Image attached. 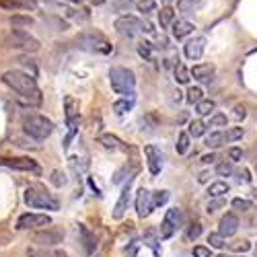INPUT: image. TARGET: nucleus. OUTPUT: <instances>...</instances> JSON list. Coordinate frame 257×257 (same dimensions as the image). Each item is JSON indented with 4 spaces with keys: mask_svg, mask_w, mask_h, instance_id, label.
Segmentation results:
<instances>
[{
    "mask_svg": "<svg viewBox=\"0 0 257 257\" xmlns=\"http://www.w3.org/2000/svg\"><path fill=\"white\" fill-rule=\"evenodd\" d=\"M2 82L6 87H11L19 97L25 101H29L31 105H39L41 103V91L35 82L33 74H27L21 70H8L2 74Z\"/></svg>",
    "mask_w": 257,
    "mask_h": 257,
    "instance_id": "obj_1",
    "label": "nucleus"
},
{
    "mask_svg": "<svg viewBox=\"0 0 257 257\" xmlns=\"http://www.w3.org/2000/svg\"><path fill=\"white\" fill-rule=\"evenodd\" d=\"M23 200L25 204L29 208H39V210H52V212H56L60 210V202L54 198L48 189L43 185H29L25 189L23 194Z\"/></svg>",
    "mask_w": 257,
    "mask_h": 257,
    "instance_id": "obj_2",
    "label": "nucleus"
},
{
    "mask_svg": "<svg viewBox=\"0 0 257 257\" xmlns=\"http://www.w3.org/2000/svg\"><path fill=\"white\" fill-rule=\"evenodd\" d=\"M109 82L111 89L122 97H134L136 95V74L130 68L115 66L109 70Z\"/></svg>",
    "mask_w": 257,
    "mask_h": 257,
    "instance_id": "obj_3",
    "label": "nucleus"
},
{
    "mask_svg": "<svg viewBox=\"0 0 257 257\" xmlns=\"http://www.w3.org/2000/svg\"><path fill=\"white\" fill-rule=\"evenodd\" d=\"M23 130L27 136H31L33 140L37 142H43L48 140L52 132H54V122L48 119L45 115H39V113H31V115H25L23 117Z\"/></svg>",
    "mask_w": 257,
    "mask_h": 257,
    "instance_id": "obj_4",
    "label": "nucleus"
},
{
    "mask_svg": "<svg viewBox=\"0 0 257 257\" xmlns=\"http://www.w3.org/2000/svg\"><path fill=\"white\" fill-rule=\"evenodd\" d=\"M76 45L80 50L91 52V54H101V56H109L113 52V45L109 39L99 31H85L76 37Z\"/></svg>",
    "mask_w": 257,
    "mask_h": 257,
    "instance_id": "obj_5",
    "label": "nucleus"
},
{
    "mask_svg": "<svg viewBox=\"0 0 257 257\" xmlns=\"http://www.w3.org/2000/svg\"><path fill=\"white\" fill-rule=\"evenodd\" d=\"M4 45L13 50H23V52H37L39 50V41L29 35L27 31L21 29H13L11 33L4 37Z\"/></svg>",
    "mask_w": 257,
    "mask_h": 257,
    "instance_id": "obj_6",
    "label": "nucleus"
},
{
    "mask_svg": "<svg viewBox=\"0 0 257 257\" xmlns=\"http://www.w3.org/2000/svg\"><path fill=\"white\" fill-rule=\"evenodd\" d=\"M115 29L119 35H124V37H134L136 33H140L144 31V21L138 19L136 15H119L117 19H115Z\"/></svg>",
    "mask_w": 257,
    "mask_h": 257,
    "instance_id": "obj_7",
    "label": "nucleus"
},
{
    "mask_svg": "<svg viewBox=\"0 0 257 257\" xmlns=\"http://www.w3.org/2000/svg\"><path fill=\"white\" fill-rule=\"evenodd\" d=\"M64 105H66V124H68V136L66 140H64V148H68L72 138L76 136V130H78V122H80V115H78V103L72 97H66L64 101Z\"/></svg>",
    "mask_w": 257,
    "mask_h": 257,
    "instance_id": "obj_8",
    "label": "nucleus"
},
{
    "mask_svg": "<svg viewBox=\"0 0 257 257\" xmlns=\"http://www.w3.org/2000/svg\"><path fill=\"white\" fill-rule=\"evenodd\" d=\"M181 210L179 208H171L167 210V214H165V220H163V224H161V239L163 241H167V239H171L173 235L177 233V228L181 226Z\"/></svg>",
    "mask_w": 257,
    "mask_h": 257,
    "instance_id": "obj_9",
    "label": "nucleus"
},
{
    "mask_svg": "<svg viewBox=\"0 0 257 257\" xmlns=\"http://www.w3.org/2000/svg\"><path fill=\"white\" fill-rule=\"evenodd\" d=\"M45 224H52V218L48 214L27 212V214H21L19 220H17V228H19V231H29V228H37V226H45Z\"/></svg>",
    "mask_w": 257,
    "mask_h": 257,
    "instance_id": "obj_10",
    "label": "nucleus"
},
{
    "mask_svg": "<svg viewBox=\"0 0 257 257\" xmlns=\"http://www.w3.org/2000/svg\"><path fill=\"white\" fill-rule=\"evenodd\" d=\"M31 241L37 245V247H54V245H60L64 241V233L62 231H37L31 235Z\"/></svg>",
    "mask_w": 257,
    "mask_h": 257,
    "instance_id": "obj_11",
    "label": "nucleus"
},
{
    "mask_svg": "<svg viewBox=\"0 0 257 257\" xmlns=\"http://www.w3.org/2000/svg\"><path fill=\"white\" fill-rule=\"evenodd\" d=\"M0 165H4L8 169H15V171H25V173H33V175H39L41 167L33 159H2Z\"/></svg>",
    "mask_w": 257,
    "mask_h": 257,
    "instance_id": "obj_12",
    "label": "nucleus"
},
{
    "mask_svg": "<svg viewBox=\"0 0 257 257\" xmlns=\"http://www.w3.org/2000/svg\"><path fill=\"white\" fill-rule=\"evenodd\" d=\"M132 183H134V175L132 177H128L126 181V185L122 189V194H119V200H117V204L113 208V220H122L124 214H126V210H128V204H130V191H132Z\"/></svg>",
    "mask_w": 257,
    "mask_h": 257,
    "instance_id": "obj_13",
    "label": "nucleus"
},
{
    "mask_svg": "<svg viewBox=\"0 0 257 257\" xmlns=\"http://www.w3.org/2000/svg\"><path fill=\"white\" fill-rule=\"evenodd\" d=\"M144 157H146V165H148V171L150 175H159L161 169H163V154L157 146H144Z\"/></svg>",
    "mask_w": 257,
    "mask_h": 257,
    "instance_id": "obj_14",
    "label": "nucleus"
},
{
    "mask_svg": "<svg viewBox=\"0 0 257 257\" xmlns=\"http://www.w3.org/2000/svg\"><path fill=\"white\" fill-rule=\"evenodd\" d=\"M204 50H206V37H202V35L189 39L185 45H183V52H185L187 60H200L204 56Z\"/></svg>",
    "mask_w": 257,
    "mask_h": 257,
    "instance_id": "obj_15",
    "label": "nucleus"
},
{
    "mask_svg": "<svg viewBox=\"0 0 257 257\" xmlns=\"http://www.w3.org/2000/svg\"><path fill=\"white\" fill-rule=\"evenodd\" d=\"M136 212L140 218H146L152 212V202H150V191L146 187L138 189V196H136Z\"/></svg>",
    "mask_w": 257,
    "mask_h": 257,
    "instance_id": "obj_16",
    "label": "nucleus"
},
{
    "mask_svg": "<svg viewBox=\"0 0 257 257\" xmlns=\"http://www.w3.org/2000/svg\"><path fill=\"white\" fill-rule=\"evenodd\" d=\"M237 231H239V218L233 212H228V214H224L222 218H220L218 233L222 237H233V235H237Z\"/></svg>",
    "mask_w": 257,
    "mask_h": 257,
    "instance_id": "obj_17",
    "label": "nucleus"
},
{
    "mask_svg": "<svg viewBox=\"0 0 257 257\" xmlns=\"http://www.w3.org/2000/svg\"><path fill=\"white\" fill-rule=\"evenodd\" d=\"M0 8H6V11H35L37 2L35 0H0Z\"/></svg>",
    "mask_w": 257,
    "mask_h": 257,
    "instance_id": "obj_18",
    "label": "nucleus"
},
{
    "mask_svg": "<svg viewBox=\"0 0 257 257\" xmlns=\"http://www.w3.org/2000/svg\"><path fill=\"white\" fill-rule=\"evenodd\" d=\"M194 29H196V27L191 25L189 21H185V19H179V21H173V23H171V31H173V37H175L177 41L185 39L187 35H191V33H194Z\"/></svg>",
    "mask_w": 257,
    "mask_h": 257,
    "instance_id": "obj_19",
    "label": "nucleus"
},
{
    "mask_svg": "<svg viewBox=\"0 0 257 257\" xmlns=\"http://www.w3.org/2000/svg\"><path fill=\"white\" fill-rule=\"evenodd\" d=\"M78 235H80V243H82V247H85V253L87 255H93V251H95V247H97V239H95V235L89 231V226H85V224H78Z\"/></svg>",
    "mask_w": 257,
    "mask_h": 257,
    "instance_id": "obj_20",
    "label": "nucleus"
},
{
    "mask_svg": "<svg viewBox=\"0 0 257 257\" xmlns=\"http://www.w3.org/2000/svg\"><path fill=\"white\" fill-rule=\"evenodd\" d=\"M189 76L198 78L200 82H212L214 78V66H210V64H198L189 70Z\"/></svg>",
    "mask_w": 257,
    "mask_h": 257,
    "instance_id": "obj_21",
    "label": "nucleus"
},
{
    "mask_svg": "<svg viewBox=\"0 0 257 257\" xmlns=\"http://www.w3.org/2000/svg\"><path fill=\"white\" fill-rule=\"evenodd\" d=\"M27 257H68L64 251L60 249H52V247H31L27 249Z\"/></svg>",
    "mask_w": 257,
    "mask_h": 257,
    "instance_id": "obj_22",
    "label": "nucleus"
},
{
    "mask_svg": "<svg viewBox=\"0 0 257 257\" xmlns=\"http://www.w3.org/2000/svg\"><path fill=\"white\" fill-rule=\"evenodd\" d=\"M97 140H99V144H103V148H107V150H124L126 148L124 142L113 134H101Z\"/></svg>",
    "mask_w": 257,
    "mask_h": 257,
    "instance_id": "obj_23",
    "label": "nucleus"
},
{
    "mask_svg": "<svg viewBox=\"0 0 257 257\" xmlns=\"http://www.w3.org/2000/svg\"><path fill=\"white\" fill-rule=\"evenodd\" d=\"M175 8L173 6H163L161 8V13H159V25H161V29H167V27H171V23L175 21Z\"/></svg>",
    "mask_w": 257,
    "mask_h": 257,
    "instance_id": "obj_24",
    "label": "nucleus"
},
{
    "mask_svg": "<svg viewBox=\"0 0 257 257\" xmlns=\"http://www.w3.org/2000/svg\"><path fill=\"white\" fill-rule=\"evenodd\" d=\"M228 183H224V181H214L212 185L208 187V194H210V198H222L224 194H228Z\"/></svg>",
    "mask_w": 257,
    "mask_h": 257,
    "instance_id": "obj_25",
    "label": "nucleus"
},
{
    "mask_svg": "<svg viewBox=\"0 0 257 257\" xmlns=\"http://www.w3.org/2000/svg\"><path fill=\"white\" fill-rule=\"evenodd\" d=\"M134 107V97H124V99H119V101H115L113 103V111L117 113V115H124V113H128L130 109Z\"/></svg>",
    "mask_w": 257,
    "mask_h": 257,
    "instance_id": "obj_26",
    "label": "nucleus"
},
{
    "mask_svg": "<svg viewBox=\"0 0 257 257\" xmlns=\"http://www.w3.org/2000/svg\"><path fill=\"white\" fill-rule=\"evenodd\" d=\"M169 191L167 189H159V191H154V194H150V202H152V210L154 208H159V206H165L169 202Z\"/></svg>",
    "mask_w": 257,
    "mask_h": 257,
    "instance_id": "obj_27",
    "label": "nucleus"
},
{
    "mask_svg": "<svg viewBox=\"0 0 257 257\" xmlns=\"http://www.w3.org/2000/svg\"><path fill=\"white\" fill-rule=\"evenodd\" d=\"M204 132H206V124L202 122V119H191L189 126H187V134L194 136V138H200Z\"/></svg>",
    "mask_w": 257,
    "mask_h": 257,
    "instance_id": "obj_28",
    "label": "nucleus"
},
{
    "mask_svg": "<svg viewBox=\"0 0 257 257\" xmlns=\"http://www.w3.org/2000/svg\"><path fill=\"white\" fill-rule=\"evenodd\" d=\"M222 144H224V136H222V132H220V130L212 132L206 138V146H208V148H220Z\"/></svg>",
    "mask_w": 257,
    "mask_h": 257,
    "instance_id": "obj_29",
    "label": "nucleus"
},
{
    "mask_svg": "<svg viewBox=\"0 0 257 257\" xmlns=\"http://www.w3.org/2000/svg\"><path fill=\"white\" fill-rule=\"evenodd\" d=\"M196 107H198V113L200 115H208L210 111H214L216 109V103L212 99H200L198 103H196Z\"/></svg>",
    "mask_w": 257,
    "mask_h": 257,
    "instance_id": "obj_30",
    "label": "nucleus"
},
{
    "mask_svg": "<svg viewBox=\"0 0 257 257\" xmlns=\"http://www.w3.org/2000/svg\"><path fill=\"white\" fill-rule=\"evenodd\" d=\"M222 136H224V142H237L239 138H243V128H226Z\"/></svg>",
    "mask_w": 257,
    "mask_h": 257,
    "instance_id": "obj_31",
    "label": "nucleus"
},
{
    "mask_svg": "<svg viewBox=\"0 0 257 257\" xmlns=\"http://www.w3.org/2000/svg\"><path fill=\"white\" fill-rule=\"evenodd\" d=\"M189 138H191V136H189L187 132H181V134L177 136V144H175V148H177L179 154H185V152H187V148H189Z\"/></svg>",
    "mask_w": 257,
    "mask_h": 257,
    "instance_id": "obj_32",
    "label": "nucleus"
},
{
    "mask_svg": "<svg viewBox=\"0 0 257 257\" xmlns=\"http://www.w3.org/2000/svg\"><path fill=\"white\" fill-rule=\"evenodd\" d=\"M208 243H210V247H214V249H222V247L226 245V237H222L220 233H210Z\"/></svg>",
    "mask_w": 257,
    "mask_h": 257,
    "instance_id": "obj_33",
    "label": "nucleus"
},
{
    "mask_svg": "<svg viewBox=\"0 0 257 257\" xmlns=\"http://www.w3.org/2000/svg\"><path fill=\"white\" fill-rule=\"evenodd\" d=\"M175 80L179 82V85H187L189 82V70L183 66V64H177L175 66Z\"/></svg>",
    "mask_w": 257,
    "mask_h": 257,
    "instance_id": "obj_34",
    "label": "nucleus"
},
{
    "mask_svg": "<svg viewBox=\"0 0 257 257\" xmlns=\"http://www.w3.org/2000/svg\"><path fill=\"white\" fill-rule=\"evenodd\" d=\"M152 48L154 45L150 43V41H142L140 45H138V54L144 58V60H148V62H152L154 60V56H152Z\"/></svg>",
    "mask_w": 257,
    "mask_h": 257,
    "instance_id": "obj_35",
    "label": "nucleus"
},
{
    "mask_svg": "<svg viewBox=\"0 0 257 257\" xmlns=\"http://www.w3.org/2000/svg\"><path fill=\"white\" fill-rule=\"evenodd\" d=\"M136 8H138L140 13L148 15V13H152L154 8H157V0H138V2H136Z\"/></svg>",
    "mask_w": 257,
    "mask_h": 257,
    "instance_id": "obj_36",
    "label": "nucleus"
},
{
    "mask_svg": "<svg viewBox=\"0 0 257 257\" xmlns=\"http://www.w3.org/2000/svg\"><path fill=\"white\" fill-rule=\"evenodd\" d=\"M204 4V0H181V11L183 13H194Z\"/></svg>",
    "mask_w": 257,
    "mask_h": 257,
    "instance_id": "obj_37",
    "label": "nucleus"
},
{
    "mask_svg": "<svg viewBox=\"0 0 257 257\" xmlns=\"http://www.w3.org/2000/svg\"><path fill=\"white\" fill-rule=\"evenodd\" d=\"M185 99H187V103H198L200 99H204V91H202L200 87H189Z\"/></svg>",
    "mask_w": 257,
    "mask_h": 257,
    "instance_id": "obj_38",
    "label": "nucleus"
},
{
    "mask_svg": "<svg viewBox=\"0 0 257 257\" xmlns=\"http://www.w3.org/2000/svg\"><path fill=\"white\" fill-rule=\"evenodd\" d=\"M210 128H226V115L224 113H216L210 117Z\"/></svg>",
    "mask_w": 257,
    "mask_h": 257,
    "instance_id": "obj_39",
    "label": "nucleus"
},
{
    "mask_svg": "<svg viewBox=\"0 0 257 257\" xmlns=\"http://www.w3.org/2000/svg\"><path fill=\"white\" fill-rule=\"evenodd\" d=\"M216 173H218L220 177H228V175L233 173V163H231V161H228V163H226V161L220 163L218 167H216Z\"/></svg>",
    "mask_w": 257,
    "mask_h": 257,
    "instance_id": "obj_40",
    "label": "nucleus"
},
{
    "mask_svg": "<svg viewBox=\"0 0 257 257\" xmlns=\"http://www.w3.org/2000/svg\"><path fill=\"white\" fill-rule=\"evenodd\" d=\"M231 249L237 251V253H247V251L251 249V243L249 241H237V243L231 245Z\"/></svg>",
    "mask_w": 257,
    "mask_h": 257,
    "instance_id": "obj_41",
    "label": "nucleus"
},
{
    "mask_svg": "<svg viewBox=\"0 0 257 257\" xmlns=\"http://www.w3.org/2000/svg\"><path fill=\"white\" fill-rule=\"evenodd\" d=\"M202 235V226L196 222V224H189L187 228V241H196V239Z\"/></svg>",
    "mask_w": 257,
    "mask_h": 257,
    "instance_id": "obj_42",
    "label": "nucleus"
},
{
    "mask_svg": "<svg viewBox=\"0 0 257 257\" xmlns=\"http://www.w3.org/2000/svg\"><path fill=\"white\" fill-rule=\"evenodd\" d=\"M226 206V200H222V198H216V200H212L208 204V212L212 214V212H216V210H220V208H224Z\"/></svg>",
    "mask_w": 257,
    "mask_h": 257,
    "instance_id": "obj_43",
    "label": "nucleus"
},
{
    "mask_svg": "<svg viewBox=\"0 0 257 257\" xmlns=\"http://www.w3.org/2000/svg\"><path fill=\"white\" fill-rule=\"evenodd\" d=\"M11 23H13V27H19V25L29 27V25H33V19L31 17H13Z\"/></svg>",
    "mask_w": 257,
    "mask_h": 257,
    "instance_id": "obj_44",
    "label": "nucleus"
},
{
    "mask_svg": "<svg viewBox=\"0 0 257 257\" xmlns=\"http://www.w3.org/2000/svg\"><path fill=\"white\" fill-rule=\"evenodd\" d=\"M52 183H54V185H66V175H64V173L62 171H54L52 173Z\"/></svg>",
    "mask_w": 257,
    "mask_h": 257,
    "instance_id": "obj_45",
    "label": "nucleus"
},
{
    "mask_svg": "<svg viewBox=\"0 0 257 257\" xmlns=\"http://www.w3.org/2000/svg\"><path fill=\"white\" fill-rule=\"evenodd\" d=\"M228 159H231V163H239L243 159V150L239 148V146H233V148L228 150Z\"/></svg>",
    "mask_w": 257,
    "mask_h": 257,
    "instance_id": "obj_46",
    "label": "nucleus"
},
{
    "mask_svg": "<svg viewBox=\"0 0 257 257\" xmlns=\"http://www.w3.org/2000/svg\"><path fill=\"white\" fill-rule=\"evenodd\" d=\"M194 257H210V249L204 245H198L194 247Z\"/></svg>",
    "mask_w": 257,
    "mask_h": 257,
    "instance_id": "obj_47",
    "label": "nucleus"
},
{
    "mask_svg": "<svg viewBox=\"0 0 257 257\" xmlns=\"http://www.w3.org/2000/svg\"><path fill=\"white\" fill-rule=\"evenodd\" d=\"M233 208H237V210H249V202L247 200H241V198H237V200H233Z\"/></svg>",
    "mask_w": 257,
    "mask_h": 257,
    "instance_id": "obj_48",
    "label": "nucleus"
},
{
    "mask_svg": "<svg viewBox=\"0 0 257 257\" xmlns=\"http://www.w3.org/2000/svg\"><path fill=\"white\" fill-rule=\"evenodd\" d=\"M140 243L138 241H132L130 243V249H126V257H136V251H138Z\"/></svg>",
    "mask_w": 257,
    "mask_h": 257,
    "instance_id": "obj_49",
    "label": "nucleus"
},
{
    "mask_svg": "<svg viewBox=\"0 0 257 257\" xmlns=\"http://www.w3.org/2000/svg\"><path fill=\"white\" fill-rule=\"evenodd\" d=\"M235 117H237V119H245V117H247V109H245L243 105H237V107H235Z\"/></svg>",
    "mask_w": 257,
    "mask_h": 257,
    "instance_id": "obj_50",
    "label": "nucleus"
},
{
    "mask_svg": "<svg viewBox=\"0 0 257 257\" xmlns=\"http://www.w3.org/2000/svg\"><path fill=\"white\" fill-rule=\"evenodd\" d=\"M214 161H216V154H214V152L204 154V157H202V163H206V165H208V163H214Z\"/></svg>",
    "mask_w": 257,
    "mask_h": 257,
    "instance_id": "obj_51",
    "label": "nucleus"
},
{
    "mask_svg": "<svg viewBox=\"0 0 257 257\" xmlns=\"http://www.w3.org/2000/svg\"><path fill=\"white\" fill-rule=\"evenodd\" d=\"M208 179H210V173H208V171H204V173H200V177H198V181H200V183H206Z\"/></svg>",
    "mask_w": 257,
    "mask_h": 257,
    "instance_id": "obj_52",
    "label": "nucleus"
},
{
    "mask_svg": "<svg viewBox=\"0 0 257 257\" xmlns=\"http://www.w3.org/2000/svg\"><path fill=\"white\" fill-rule=\"evenodd\" d=\"M185 119H187V113H181V115H179V124H183Z\"/></svg>",
    "mask_w": 257,
    "mask_h": 257,
    "instance_id": "obj_53",
    "label": "nucleus"
},
{
    "mask_svg": "<svg viewBox=\"0 0 257 257\" xmlns=\"http://www.w3.org/2000/svg\"><path fill=\"white\" fill-rule=\"evenodd\" d=\"M218 257H233V255H224V253H220Z\"/></svg>",
    "mask_w": 257,
    "mask_h": 257,
    "instance_id": "obj_54",
    "label": "nucleus"
},
{
    "mask_svg": "<svg viewBox=\"0 0 257 257\" xmlns=\"http://www.w3.org/2000/svg\"><path fill=\"white\" fill-rule=\"evenodd\" d=\"M255 255H257V247H255Z\"/></svg>",
    "mask_w": 257,
    "mask_h": 257,
    "instance_id": "obj_55",
    "label": "nucleus"
}]
</instances>
